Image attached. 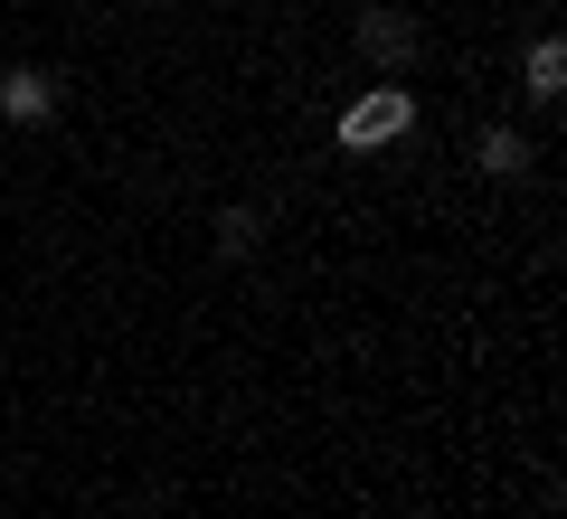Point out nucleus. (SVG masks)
Listing matches in <instances>:
<instances>
[{
    "mask_svg": "<svg viewBox=\"0 0 567 519\" xmlns=\"http://www.w3.org/2000/svg\"><path fill=\"white\" fill-rule=\"evenodd\" d=\"M406 123H416V95H406V85H369V95L341 114V152H379V142H398Z\"/></svg>",
    "mask_w": 567,
    "mask_h": 519,
    "instance_id": "obj_1",
    "label": "nucleus"
},
{
    "mask_svg": "<svg viewBox=\"0 0 567 519\" xmlns=\"http://www.w3.org/2000/svg\"><path fill=\"white\" fill-rule=\"evenodd\" d=\"M0 114H10V123H48V114H58V76H48V66L0 76Z\"/></svg>",
    "mask_w": 567,
    "mask_h": 519,
    "instance_id": "obj_2",
    "label": "nucleus"
},
{
    "mask_svg": "<svg viewBox=\"0 0 567 519\" xmlns=\"http://www.w3.org/2000/svg\"><path fill=\"white\" fill-rule=\"evenodd\" d=\"M360 48H369L379 66H388V76H398V66L416 58V29H406L398 10H360Z\"/></svg>",
    "mask_w": 567,
    "mask_h": 519,
    "instance_id": "obj_3",
    "label": "nucleus"
},
{
    "mask_svg": "<svg viewBox=\"0 0 567 519\" xmlns=\"http://www.w3.org/2000/svg\"><path fill=\"white\" fill-rule=\"evenodd\" d=\"M520 85H529V95L548 104V95L567 85V48H558V39H539V48H529V66H520Z\"/></svg>",
    "mask_w": 567,
    "mask_h": 519,
    "instance_id": "obj_4",
    "label": "nucleus"
},
{
    "mask_svg": "<svg viewBox=\"0 0 567 519\" xmlns=\"http://www.w3.org/2000/svg\"><path fill=\"white\" fill-rule=\"evenodd\" d=\"M483 170H492V180H520V170H529V142L520 133H483Z\"/></svg>",
    "mask_w": 567,
    "mask_h": 519,
    "instance_id": "obj_5",
    "label": "nucleus"
},
{
    "mask_svg": "<svg viewBox=\"0 0 567 519\" xmlns=\"http://www.w3.org/2000/svg\"><path fill=\"white\" fill-rule=\"evenodd\" d=\"M218 246L246 256V246H256V208H218Z\"/></svg>",
    "mask_w": 567,
    "mask_h": 519,
    "instance_id": "obj_6",
    "label": "nucleus"
}]
</instances>
